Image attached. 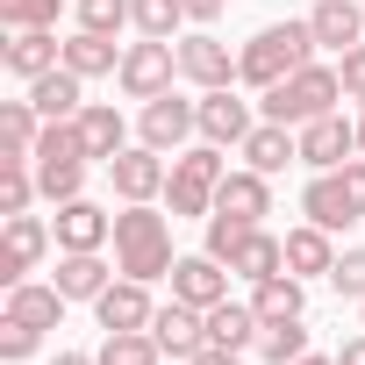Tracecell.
<instances>
[{
	"label": "cell",
	"instance_id": "cell-17",
	"mask_svg": "<svg viewBox=\"0 0 365 365\" xmlns=\"http://www.w3.org/2000/svg\"><path fill=\"white\" fill-rule=\"evenodd\" d=\"M215 215H237V222H265V215H272V179H265V172H251V165L222 172V187H215Z\"/></svg>",
	"mask_w": 365,
	"mask_h": 365
},
{
	"label": "cell",
	"instance_id": "cell-14",
	"mask_svg": "<svg viewBox=\"0 0 365 365\" xmlns=\"http://www.w3.org/2000/svg\"><path fill=\"white\" fill-rule=\"evenodd\" d=\"M150 336L165 344V358H194L201 344H208V308H194V301H158V315H150Z\"/></svg>",
	"mask_w": 365,
	"mask_h": 365
},
{
	"label": "cell",
	"instance_id": "cell-25",
	"mask_svg": "<svg viewBox=\"0 0 365 365\" xmlns=\"http://www.w3.org/2000/svg\"><path fill=\"white\" fill-rule=\"evenodd\" d=\"M65 72H79V79H115V72H122V43H115V36H93V29H72V36H65Z\"/></svg>",
	"mask_w": 365,
	"mask_h": 365
},
{
	"label": "cell",
	"instance_id": "cell-29",
	"mask_svg": "<svg viewBox=\"0 0 365 365\" xmlns=\"http://www.w3.org/2000/svg\"><path fill=\"white\" fill-rule=\"evenodd\" d=\"M251 308H258V322L308 315V279H294V272H272V279H258V287H251Z\"/></svg>",
	"mask_w": 365,
	"mask_h": 365
},
{
	"label": "cell",
	"instance_id": "cell-8",
	"mask_svg": "<svg viewBox=\"0 0 365 365\" xmlns=\"http://www.w3.org/2000/svg\"><path fill=\"white\" fill-rule=\"evenodd\" d=\"M101 172H108V187H115L122 201H165L172 158H165V150H150V143H129V150H115Z\"/></svg>",
	"mask_w": 365,
	"mask_h": 365
},
{
	"label": "cell",
	"instance_id": "cell-41",
	"mask_svg": "<svg viewBox=\"0 0 365 365\" xmlns=\"http://www.w3.org/2000/svg\"><path fill=\"white\" fill-rule=\"evenodd\" d=\"M36 344H43V329H29V322H15V315H0V358H8V365L36 358Z\"/></svg>",
	"mask_w": 365,
	"mask_h": 365
},
{
	"label": "cell",
	"instance_id": "cell-46",
	"mask_svg": "<svg viewBox=\"0 0 365 365\" xmlns=\"http://www.w3.org/2000/svg\"><path fill=\"white\" fill-rule=\"evenodd\" d=\"M51 365H101V358H93V351H58Z\"/></svg>",
	"mask_w": 365,
	"mask_h": 365
},
{
	"label": "cell",
	"instance_id": "cell-30",
	"mask_svg": "<svg viewBox=\"0 0 365 365\" xmlns=\"http://www.w3.org/2000/svg\"><path fill=\"white\" fill-rule=\"evenodd\" d=\"M36 136H43V115H36L29 93L22 101H0V158H29Z\"/></svg>",
	"mask_w": 365,
	"mask_h": 365
},
{
	"label": "cell",
	"instance_id": "cell-45",
	"mask_svg": "<svg viewBox=\"0 0 365 365\" xmlns=\"http://www.w3.org/2000/svg\"><path fill=\"white\" fill-rule=\"evenodd\" d=\"M336 365H365V329H358V336H344V344H336Z\"/></svg>",
	"mask_w": 365,
	"mask_h": 365
},
{
	"label": "cell",
	"instance_id": "cell-31",
	"mask_svg": "<svg viewBox=\"0 0 365 365\" xmlns=\"http://www.w3.org/2000/svg\"><path fill=\"white\" fill-rule=\"evenodd\" d=\"M129 29L136 36H158V43H179V29H187V0H129Z\"/></svg>",
	"mask_w": 365,
	"mask_h": 365
},
{
	"label": "cell",
	"instance_id": "cell-47",
	"mask_svg": "<svg viewBox=\"0 0 365 365\" xmlns=\"http://www.w3.org/2000/svg\"><path fill=\"white\" fill-rule=\"evenodd\" d=\"M294 365H336V351H301Z\"/></svg>",
	"mask_w": 365,
	"mask_h": 365
},
{
	"label": "cell",
	"instance_id": "cell-50",
	"mask_svg": "<svg viewBox=\"0 0 365 365\" xmlns=\"http://www.w3.org/2000/svg\"><path fill=\"white\" fill-rule=\"evenodd\" d=\"M165 365H187V358H165Z\"/></svg>",
	"mask_w": 365,
	"mask_h": 365
},
{
	"label": "cell",
	"instance_id": "cell-33",
	"mask_svg": "<svg viewBox=\"0 0 365 365\" xmlns=\"http://www.w3.org/2000/svg\"><path fill=\"white\" fill-rule=\"evenodd\" d=\"M29 201H43L36 165H29V158H0V222H8V215H29Z\"/></svg>",
	"mask_w": 365,
	"mask_h": 365
},
{
	"label": "cell",
	"instance_id": "cell-28",
	"mask_svg": "<svg viewBox=\"0 0 365 365\" xmlns=\"http://www.w3.org/2000/svg\"><path fill=\"white\" fill-rule=\"evenodd\" d=\"M258 336H265V322H258L251 301H215V308H208V344H222V351H258Z\"/></svg>",
	"mask_w": 365,
	"mask_h": 365
},
{
	"label": "cell",
	"instance_id": "cell-19",
	"mask_svg": "<svg viewBox=\"0 0 365 365\" xmlns=\"http://www.w3.org/2000/svg\"><path fill=\"white\" fill-rule=\"evenodd\" d=\"M244 165H251V172H265V179H279L287 165H301V129H287V122H265V115H258V129L244 136Z\"/></svg>",
	"mask_w": 365,
	"mask_h": 365
},
{
	"label": "cell",
	"instance_id": "cell-38",
	"mask_svg": "<svg viewBox=\"0 0 365 365\" xmlns=\"http://www.w3.org/2000/svg\"><path fill=\"white\" fill-rule=\"evenodd\" d=\"M79 29H93V36H122V29H129V0H79Z\"/></svg>",
	"mask_w": 365,
	"mask_h": 365
},
{
	"label": "cell",
	"instance_id": "cell-7",
	"mask_svg": "<svg viewBox=\"0 0 365 365\" xmlns=\"http://www.w3.org/2000/svg\"><path fill=\"white\" fill-rule=\"evenodd\" d=\"M51 251H58V230L43 215H8V222H0V279H8V287H22Z\"/></svg>",
	"mask_w": 365,
	"mask_h": 365
},
{
	"label": "cell",
	"instance_id": "cell-20",
	"mask_svg": "<svg viewBox=\"0 0 365 365\" xmlns=\"http://www.w3.org/2000/svg\"><path fill=\"white\" fill-rule=\"evenodd\" d=\"M308 29H315V43L322 51H351V43H365V0H315V15H308Z\"/></svg>",
	"mask_w": 365,
	"mask_h": 365
},
{
	"label": "cell",
	"instance_id": "cell-9",
	"mask_svg": "<svg viewBox=\"0 0 365 365\" xmlns=\"http://www.w3.org/2000/svg\"><path fill=\"white\" fill-rule=\"evenodd\" d=\"M179 79L215 93V86H237V51L215 36V29H187L179 36Z\"/></svg>",
	"mask_w": 365,
	"mask_h": 365
},
{
	"label": "cell",
	"instance_id": "cell-12",
	"mask_svg": "<svg viewBox=\"0 0 365 365\" xmlns=\"http://www.w3.org/2000/svg\"><path fill=\"white\" fill-rule=\"evenodd\" d=\"M258 129V115H251V101L237 93V86H215V93H201V143H222V150H244V136Z\"/></svg>",
	"mask_w": 365,
	"mask_h": 365
},
{
	"label": "cell",
	"instance_id": "cell-32",
	"mask_svg": "<svg viewBox=\"0 0 365 365\" xmlns=\"http://www.w3.org/2000/svg\"><path fill=\"white\" fill-rule=\"evenodd\" d=\"M93 358H101V365H165V344H158L150 329H108Z\"/></svg>",
	"mask_w": 365,
	"mask_h": 365
},
{
	"label": "cell",
	"instance_id": "cell-34",
	"mask_svg": "<svg viewBox=\"0 0 365 365\" xmlns=\"http://www.w3.org/2000/svg\"><path fill=\"white\" fill-rule=\"evenodd\" d=\"M301 351H315V336H308V315L265 322V336H258V358H265V365H294Z\"/></svg>",
	"mask_w": 365,
	"mask_h": 365
},
{
	"label": "cell",
	"instance_id": "cell-2",
	"mask_svg": "<svg viewBox=\"0 0 365 365\" xmlns=\"http://www.w3.org/2000/svg\"><path fill=\"white\" fill-rule=\"evenodd\" d=\"M315 51H322V43H315L308 22H265V29L237 51V86H258V93H265V86L294 79L301 65H315Z\"/></svg>",
	"mask_w": 365,
	"mask_h": 365
},
{
	"label": "cell",
	"instance_id": "cell-48",
	"mask_svg": "<svg viewBox=\"0 0 365 365\" xmlns=\"http://www.w3.org/2000/svg\"><path fill=\"white\" fill-rule=\"evenodd\" d=\"M358 158H365V108H358Z\"/></svg>",
	"mask_w": 365,
	"mask_h": 365
},
{
	"label": "cell",
	"instance_id": "cell-18",
	"mask_svg": "<svg viewBox=\"0 0 365 365\" xmlns=\"http://www.w3.org/2000/svg\"><path fill=\"white\" fill-rule=\"evenodd\" d=\"M172 294L194 301V308H215V301H230V265L208 258V251H187V258L172 265Z\"/></svg>",
	"mask_w": 365,
	"mask_h": 365
},
{
	"label": "cell",
	"instance_id": "cell-27",
	"mask_svg": "<svg viewBox=\"0 0 365 365\" xmlns=\"http://www.w3.org/2000/svg\"><path fill=\"white\" fill-rule=\"evenodd\" d=\"M230 272H237V279H251V287H258V279H272V272H287V237H272L265 222H258V230H244V244H237Z\"/></svg>",
	"mask_w": 365,
	"mask_h": 365
},
{
	"label": "cell",
	"instance_id": "cell-6",
	"mask_svg": "<svg viewBox=\"0 0 365 365\" xmlns=\"http://www.w3.org/2000/svg\"><path fill=\"white\" fill-rule=\"evenodd\" d=\"M194 136H201V101L158 93V101H143V108H136V143H150V150H165V158H179Z\"/></svg>",
	"mask_w": 365,
	"mask_h": 365
},
{
	"label": "cell",
	"instance_id": "cell-49",
	"mask_svg": "<svg viewBox=\"0 0 365 365\" xmlns=\"http://www.w3.org/2000/svg\"><path fill=\"white\" fill-rule=\"evenodd\" d=\"M358 329H365V301H358Z\"/></svg>",
	"mask_w": 365,
	"mask_h": 365
},
{
	"label": "cell",
	"instance_id": "cell-39",
	"mask_svg": "<svg viewBox=\"0 0 365 365\" xmlns=\"http://www.w3.org/2000/svg\"><path fill=\"white\" fill-rule=\"evenodd\" d=\"M329 287H336L344 301H365V244L336 251V265H329Z\"/></svg>",
	"mask_w": 365,
	"mask_h": 365
},
{
	"label": "cell",
	"instance_id": "cell-43",
	"mask_svg": "<svg viewBox=\"0 0 365 365\" xmlns=\"http://www.w3.org/2000/svg\"><path fill=\"white\" fill-rule=\"evenodd\" d=\"M187 365H244V351H222V344H201Z\"/></svg>",
	"mask_w": 365,
	"mask_h": 365
},
{
	"label": "cell",
	"instance_id": "cell-10",
	"mask_svg": "<svg viewBox=\"0 0 365 365\" xmlns=\"http://www.w3.org/2000/svg\"><path fill=\"white\" fill-rule=\"evenodd\" d=\"M301 215H308L315 230H329V237H344V230L365 222L358 201H351V187H344V172H308V187H301Z\"/></svg>",
	"mask_w": 365,
	"mask_h": 365
},
{
	"label": "cell",
	"instance_id": "cell-42",
	"mask_svg": "<svg viewBox=\"0 0 365 365\" xmlns=\"http://www.w3.org/2000/svg\"><path fill=\"white\" fill-rule=\"evenodd\" d=\"M336 72H344V101H358V108H365V43H351V51L336 58Z\"/></svg>",
	"mask_w": 365,
	"mask_h": 365
},
{
	"label": "cell",
	"instance_id": "cell-22",
	"mask_svg": "<svg viewBox=\"0 0 365 365\" xmlns=\"http://www.w3.org/2000/svg\"><path fill=\"white\" fill-rule=\"evenodd\" d=\"M72 122H79V136H86V158H93V165H108L115 150H129V122H122V108H115V101H86Z\"/></svg>",
	"mask_w": 365,
	"mask_h": 365
},
{
	"label": "cell",
	"instance_id": "cell-3",
	"mask_svg": "<svg viewBox=\"0 0 365 365\" xmlns=\"http://www.w3.org/2000/svg\"><path fill=\"white\" fill-rule=\"evenodd\" d=\"M336 101H344V72L315 58V65H301L294 79L265 86V93H258V115H265V122H287V129H301V122H322V115H336Z\"/></svg>",
	"mask_w": 365,
	"mask_h": 365
},
{
	"label": "cell",
	"instance_id": "cell-23",
	"mask_svg": "<svg viewBox=\"0 0 365 365\" xmlns=\"http://www.w3.org/2000/svg\"><path fill=\"white\" fill-rule=\"evenodd\" d=\"M58 294L65 301H101L108 294V279H115V265L101 258V251H58Z\"/></svg>",
	"mask_w": 365,
	"mask_h": 365
},
{
	"label": "cell",
	"instance_id": "cell-24",
	"mask_svg": "<svg viewBox=\"0 0 365 365\" xmlns=\"http://www.w3.org/2000/svg\"><path fill=\"white\" fill-rule=\"evenodd\" d=\"M29 101H36V115H43V122H72V115L86 108V79H79V72H65V65H51L43 79H29Z\"/></svg>",
	"mask_w": 365,
	"mask_h": 365
},
{
	"label": "cell",
	"instance_id": "cell-5",
	"mask_svg": "<svg viewBox=\"0 0 365 365\" xmlns=\"http://www.w3.org/2000/svg\"><path fill=\"white\" fill-rule=\"evenodd\" d=\"M172 79H179V43H158V36L122 43V72H115V86H122L129 101H158V93H172Z\"/></svg>",
	"mask_w": 365,
	"mask_h": 365
},
{
	"label": "cell",
	"instance_id": "cell-40",
	"mask_svg": "<svg viewBox=\"0 0 365 365\" xmlns=\"http://www.w3.org/2000/svg\"><path fill=\"white\" fill-rule=\"evenodd\" d=\"M244 230H258V222H237V215H208V244H201V251L230 265V258H237V244H244Z\"/></svg>",
	"mask_w": 365,
	"mask_h": 365
},
{
	"label": "cell",
	"instance_id": "cell-16",
	"mask_svg": "<svg viewBox=\"0 0 365 365\" xmlns=\"http://www.w3.org/2000/svg\"><path fill=\"white\" fill-rule=\"evenodd\" d=\"M0 65H8V72L29 86V79H43L51 65H65V43H58V29H8V43H0Z\"/></svg>",
	"mask_w": 365,
	"mask_h": 365
},
{
	"label": "cell",
	"instance_id": "cell-37",
	"mask_svg": "<svg viewBox=\"0 0 365 365\" xmlns=\"http://www.w3.org/2000/svg\"><path fill=\"white\" fill-rule=\"evenodd\" d=\"M65 0H0V29H58Z\"/></svg>",
	"mask_w": 365,
	"mask_h": 365
},
{
	"label": "cell",
	"instance_id": "cell-13",
	"mask_svg": "<svg viewBox=\"0 0 365 365\" xmlns=\"http://www.w3.org/2000/svg\"><path fill=\"white\" fill-rule=\"evenodd\" d=\"M51 230H58V251H108L115 244V215L101 208V201H58V215H51Z\"/></svg>",
	"mask_w": 365,
	"mask_h": 365
},
{
	"label": "cell",
	"instance_id": "cell-4",
	"mask_svg": "<svg viewBox=\"0 0 365 365\" xmlns=\"http://www.w3.org/2000/svg\"><path fill=\"white\" fill-rule=\"evenodd\" d=\"M222 172H230L222 143H187V150H179V158H172V179H165V208H172V222H208V215H215Z\"/></svg>",
	"mask_w": 365,
	"mask_h": 365
},
{
	"label": "cell",
	"instance_id": "cell-36",
	"mask_svg": "<svg viewBox=\"0 0 365 365\" xmlns=\"http://www.w3.org/2000/svg\"><path fill=\"white\" fill-rule=\"evenodd\" d=\"M29 158H58V165H93L86 158V136H79V122H43V136H36V150Z\"/></svg>",
	"mask_w": 365,
	"mask_h": 365
},
{
	"label": "cell",
	"instance_id": "cell-1",
	"mask_svg": "<svg viewBox=\"0 0 365 365\" xmlns=\"http://www.w3.org/2000/svg\"><path fill=\"white\" fill-rule=\"evenodd\" d=\"M179 251H172V222L158 215V201H122L115 215V272L129 279H172Z\"/></svg>",
	"mask_w": 365,
	"mask_h": 365
},
{
	"label": "cell",
	"instance_id": "cell-15",
	"mask_svg": "<svg viewBox=\"0 0 365 365\" xmlns=\"http://www.w3.org/2000/svg\"><path fill=\"white\" fill-rule=\"evenodd\" d=\"M150 315H158V301H150V279H108V294L93 301V322L101 329H150Z\"/></svg>",
	"mask_w": 365,
	"mask_h": 365
},
{
	"label": "cell",
	"instance_id": "cell-11",
	"mask_svg": "<svg viewBox=\"0 0 365 365\" xmlns=\"http://www.w3.org/2000/svg\"><path fill=\"white\" fill-rule=\"evenodd\" d=\"M358 158V122L336 108V115H322V122H301V165L308 172H336V165H351Z\"/></svg>",
	"mask_w": 365,
	"mask_h": 365
},
{
	"label": "cell",
	"instance_id": "cell-26",
	"mask_svg": "<svg viewBox=\"0 0 365 365\" xmlns=\"http://www.w3.org/2000/svg\"><path fill=\"white\" fill-rule=\"evenodd\" d=\"M329 265H336V237L329 230H315V222L287 230V272L294 279H329Z\"/></svg>",
	"mask_w": 365,
	"mask_h": 365
},
{
	"label": "cell",
	"instance_id": "cell-21",
	"mask_svg": "<svg viewBox=\"0 0 365 365\" xmlns=\"http://www.w3.org/2000/svg\"><path fill=\"white\" fill-rule=\"evenodd\" d=\"M0 315H15V322H29V329H58L65 322V294H58V279H22V287H8V308Z\"/></svg>",
	"mask_w": 365,
	"mask_h": 365
},
{
	"label": "cell",
	"instance_id": "cell-35",
	"mask_svg": "<svg viewBox=\"0 0 365 365\" xmlns=\"http://www.w3.org/2000/svg\"><path fill=\"white\" fill-rule=\"evenodd\" d=\"M29 165H36V187H43V201H51V208L86 194V165H58V158H29Z\"/></svg>",
	"mask_w": 365,
	"mask_h": 365
},
{
	"label": "cell",
	"instance_id": "cell-44",
	"mask_svg": "<svg viewBox=\"0 0 365 365\" xmlns=\"http://www.w3.org/2000/svg\"><path fill=\"white\" fill-rule=\"evenodd\" d=\"M215 15H222V0H187V22L194 29H215Z\"/></svg>",
	"mask_w": 365,
	"mask_h": 365
}]
</instances>
